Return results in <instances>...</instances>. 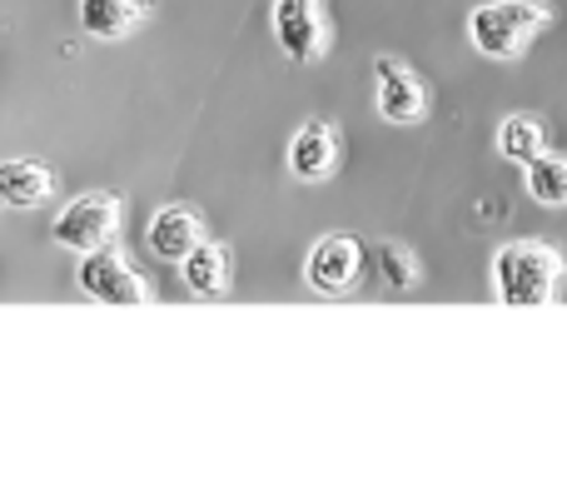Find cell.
Returning a JSON list of instances; mask_svg holds the SVG:
<instances>
[{
  "label": "cell",
  "instance_id": "8",
  "mask_svg": "<svg viewBox=\"0 0 567 503\" xmlns=\"http://www.w3.org/2000/svg\"><path fill=\"white\" fill-rule=\"evenodd\" d=\"M205 239V229H199V215L189 205H165L150 215L145 225V245L155 259H165V265H179V259L189 255V249Z\"/></svg>",
  "mask_w": 567,
  "mask_h": 503
},
{
  "label": "cell",
  "instance_id": "9",
  "mask_svg": "<svg viewBox=\"0 0 567 503\" xmlns=\"http://www.w3.org/2000/svg\"><path fill=\"white\" fill-rule=\"evenodd\" d=\"M55 189L60 179L45 160H0V205L35 209V205H50Z\"/></svg>",
  "mask_w": 567,
  "mask_h": 503
},
{
  "label": "cell",
  "instance_id": "6",
  "mask_svg": "<svg viewBox=\"0 0 567 503\" xmlns=\"http://www.w3.org/2000/svg\"><path fill=\"white\" fill-rule=\"evenodd\" d=\"M275 40L289 60L313 65L329 50V25H323V0H275Z\"/></svg>",
  "mask_w": 567,
  "mask_h": 503
},
{
  "label": "cell",
  "instance_id": "14",
  "mask_svg": "<svg viewBox=\"0 0 567 503\" xmlns=\"http://www.w3.org/2000/svg\"><path fill=\"white\" fill-rule=\"evenodd\" d=\"M498 150L513 165H528V160H538L548 150V135H543V125L533 115H508L498 130Z\"/></svg>",
  "mask_w": 567,
  "mask_h": 503
},
{
  "label": "cell",
  "instance_id": "4",
  "mask_svg": "<svg viewBox=\"0 0 567 503\" xmlns=\"http://www.w3.org/2000/svg\"><path fill=\"white\" fill-rule=\"evenodd\" d=\"M75 279L95 305H145L150 299V285L135 275V265H130L115 245H100V249H90V255H80Z\"/></svg>",
  "mask_w": 567,
  "mask_h": 503
},
{
  "label": "cell",
  "instance_id": "12",
  "mask_svg": "<svg viewBox=\"0 0 567 503\" xmlns=\"http://www.w3.org/2000/svg\"><path fill=\"white\" fill-rule=\"evenodd\" d=\"M145 20V0H80V30L90 40H125Z\"/></svg>",
  "mask_w": 567,
  "mask_h": 503
},
{
  "label": "cell",
  "instance_id": "1",
  "mask_svg": "<svg viewBox=\"0 0 567 503\" xmlns=\"http://www.w3.org/2000/svg\"><path fill=\"white\" fill-rule=\"evenodd\" d=\"M563 285V255L543 239H518L503 245L493 259V289L503 305H553Z\"/></svg>",
  "mask_w": 567,
  "mask_h": 503
},
{
  "label": "cell",
  "instance_id": "7",
  "mask_svg": "<svg viewBox=\"0 0 567 503\" xmlns=\"http://www.w3.org/2000/svg\"><path fill=\"white\" fill-rule=\"evenodd\" d=\"M373 80H379V115L383 120H393V125H413V120H423L429 95H423V80L413 75L403 60L383 55L379 65H373Z\"/></svg>",
  "mask_w": 567,
  "mask_h": 503
},
{
  "label": "cell",
  "instance_id": "10",
  "mask_svg": "<svg viewBox=\"0 0 567 503\" xmlns=\"http://www.w3.org/2000/svg\"><path fill=\"white\" fill-rule=\"evenodd\" d=\"M333 160H339V130L323 125V120H309L289 145V170L313 185V179L333 175Z\"/></svg>",
  "mask_w": 567,
  "mask_h": 503
},
{
  "label": "cell",
  "instance_id": "11",
  "mask_svg": "<svg viewBox=\"0 0 567 503\" xmlns=\"http://www.w3.org/2000/svg\"><path fill=\"white\" fill-rule=\"evenodd\" d=\"M179 275H185V289L199 299H219L229 289V249L215 245V239H199L185 259H179Z\"/></svg>",
  "mask_w": 567,
  "mask_h": 503
},
{
  "label": "cell",
  "instance_id": "15",
  "mask_svg": "<svg viewBox=\"0 0 567 503\" xmlns=\"http://www.w3.org/2000/svg\"><path fill=\"white\" fill-rule=\"evenodd\" d=\"M379 265H383V275H389V285H393V289H409L413 279H419V269H413V259L403 255L399 245H383V249H379Z\"/></svg>",
  "mask_w": 567,
  "mask_h": 503
},
{
  "label": "cell",
  "instance_id": "13",
  "mask_svg": "<svg viewBox=\"0 0 567 503\" xmlns=\"http://www.w3.org/2000/svg\"><path fill=\"white\" fill-rule=\"evenodd\" d=\"M528 195L538 199V205H553V209H563L567 205V160L563 155H548V150H543L538 160H528Z\"/></svg>",
  "mask_w": 567,
  "mask_h": 503
},
{
  "label": "cell",
  "instance_id": "5",
  "mask_svg": "<svg viewBox=\"0 0 567 503\" xmlns=\"http://www.w3.org/2000/svg\"><path fill=\"white\" fill-rule=\"evenodd\" d=\"M363 275V245L353 235H323L303 259V279L313 295H349Z\"/></svg>",
  "mask_w": 567,
  "mask_h": 503
},
{
  "label": "cell",
  "instance_id": "2",
  "mask_svg": "<svg viewBox=\"0 0 567 503\" xmlns=\"http://www.w3.org/2000/svg\"><path fill=\"white\" fill-rule=\"evenodd\" d=\"M548 10L533 6V0H493V6H478L468 20V40L478 55L493 60H513L533 35L543 30Z\"/></svg>",
  "mask_w": 567,
  "mask_h": 503
},
{
  "label": "cell",
  "instance_id": "3",
  "mask_svg": "<svg viewBox=\"0 0 567 503\" xmlns=\"http://www.w3.org/2000/svg\"><path fill=\"white\" fill-rule=\"evenodd\" d=\"M120 235V199L105 189H85L75 195L55 219H50V239L70 255H90L100 245H115Z\"/></svg>",
  "mask_w": 567,
  "mask_h": 503
}]
</instances>
